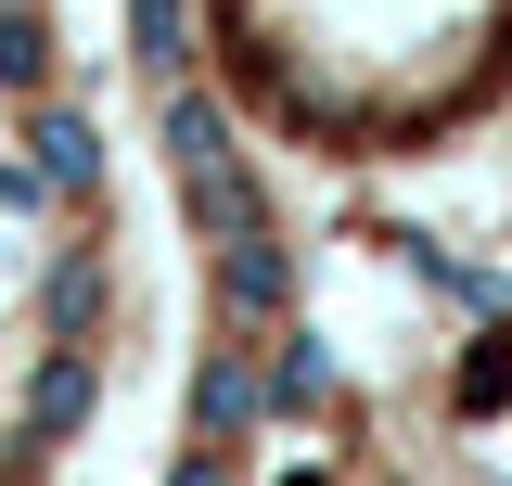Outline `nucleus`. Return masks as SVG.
<instances>
[{"label":"nucleus","mask_w":512,"mask_h":486,"mask_svg":"<svg viewBox=\"0 0 512 486\" xmlns=\"http://www.w3.org/2000/svg\"><path fill=\"white\" fill-rule=\"evenodd\" d=\"M205 52L269 141L372 167L512 103V0H205Z\"/></svg>","instance_id":"nucleus-1"}]
</instances>
